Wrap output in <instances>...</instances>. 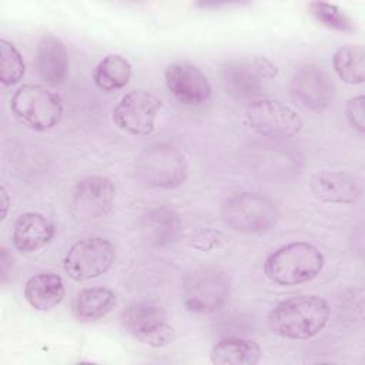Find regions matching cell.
<instances>
[{"label":"cell","instance_id":"obj_1","mask_svg":"<svg viewBox=\"0 0 365 365\" xmlns=\"http://www.w3.org/2000/svg\"><path fill=\"white\" fill-rule=\"evenodd\" d=\"M331 308L318 295H297L277 304L268 314L269 331L285 339H309L328 324Z\"/></svg>","mask_w":365,"mask_h":365},{"label":"cell","instance_id":"obj_2","mask_svg":"<svg viewBox=\"0 0 365 365\" xmlns=\"http://www.w3.org/2000/svg\"><path fill=\"white\" fill-rule=\"evenodd\" d=\"M324 262V254L318 247L295 241L279 247L265 258L264 274L277 285H298L317 278Z\"/></svg>","mask_w":365,"mask_h":365},{"label":"cell","instance_id":"obj_3","mask_svg":"<svg viewBox=\"0 0 365 365\" xmlns=\"http://www.w3.org/2000/svg\"><path fill=\"white\" fill-rule=\"evenodd\" d=\"M134 171L143 184L171 190L185 181L188 164L178 148L168 144H153L135 157Z\"/></svg>","mask_w":365,"mask_h":365},{"label":"cell","instance_id":"obj_4","mask_svg":"<svg viewBox=\"0 0 365 365\" xmlns=\"http://www.w3.org/2000/svg\"><path fill=\"white\" fill-rule=\"evenodd\" d=\"M221 215L224 224L242 234H258L271 230L278 221L275 202L264 194L242 191L235 192L222 204Z\"/></svg>","mask_w":365,"mask_h":365},{"label":"cell","instance_id":"obj_5","mask_svg":"<svg viewBox=\"0 0 365 365\" xmlns=\"http://www.w3.org/2000/svg\"><path fill=\"white\" fill-rule=\"evenodd\" d=\"M231 295V277L215 267L188 272L181 284L185 308L194 314H212L221 309Z\"/></svg>","mask_w":365,"mask_h":365},{"label":"cell","instance_id":"obj_6","mask_svg":"<svg viewBox=\"0 0 365 365\" xmlns=\"http://www.w3.org/2000/svg\"><path fill=\"white\" fill-rule=\"evenodd\" d=\"M10 110L24 125L46 131L54 128L63 115L61 98L38 84L19 87L10 100Z\"/></svg>","mask_w":365,"mask_h":365},{"label":"cell","instance_id":"obj_7","mask_svg":"<svg viewBox=\"0 0 365 365\" xmlns=\"http://www.w3.org/2000/svg\"><path fill=\"white\" fill-rule=\"evenodd\" d=\"M121 327L137 341L151 348L170 345L175 332L167 319L165 309L154 302H133L120 314Z\"/></svg>","mask_w":365,"mask_h":365},{"label":"cell","instance_id":"obj_8","mask_svg":"<svg viewBox=\"0 0 365 365\" xmlns=\"http://www.w3.org/2000/svg\"><path fill=\"white\" fill-rule=\"evenodd\" d=\"M115 259L114 245L101 237L74 242L64 255L63 268L74 281H87L106 274Z\"/></svg>","mask_w":365,"mask_h":365},{"label":"cell","instance_id":"obj_9","mask_svg":"<svg viewBox=\"0 0 365 365\" xmlns=\"http://www.w3.org/2000/svg\"><path fill=\"white\" fill-rule=\"evenodd\" d=\"M248 125L267 138H289L302 130L301 115L278 100H257L247 107Z\"/></svg>","mask_w":365,"mask_h":365},{"label":"cell","instance_id":"obj_10","mask_svg":"<svg viewBox=\"0 0 365 365\" xmlns=\"http://www.w3.org/2000/svg\"><path fill=\"white\" fill-rule=\"evenodd\" d=\"M161 100L147 90H131L113 108V123L131 135H148L154 131Z\"/></svg>","mask_w":365,"mask_h":365},{"label":"cell","instance_id":"obj_11","mask_svg":"<svg viewBox=\"0 0 365 365\" xmlns=\"http://www.w3.org/2000/svg\"><path fill=\"white\" fill-rule=\"evenodd\" d=\"M278 68L265 57L255 56L251 60L228 61L221 77L227 93L237 98L258 96L264 88V81L275 78Z\"/></svg>","mask_w":365,"mask_h":365},{"label":"cell","instance_id":"obj_12","mask_svg":"<svg viewBox=\"0 0 365 365\" xmlns=\"http://www.w3.org/2000/svg\"><path fill=\"white\" fill-rule=\"evenodd\" d=\"M289 90L295 101L309 111H322L334 100L335 88L329 76L317 64H301L295 68Z\"/></svg>","mask_w":365,"mask_h":365},{"label":"cell","instance_id":"obj_13","mask_svg":"<svg viewBox=\"0 0 365 365\" xmlns=\"http://www.w3.org/2000/svg\"><path fill=\"white\" fill-rule=\"evenodd\" d=\"M164 80L168 91L184 106H200L208 101L212 88L208 77L195 64L177 61L167 66Z\"/></svg>","mask_w":365,"mask_h":365},{"label":"cell","instance_id":"obj_14","mask_svg":"<svg viewBox=\"0 0 365 365\" xmlns=\"http://www.w3.org/2000/svg\"><path fill=\"white\" fill-rule=\"evenodd\" d=\"M115 198L114 184L101 175L81 178L73 188V211L86 220H97L108 215Z\"/></svg>","mask_w":365,"mask_h":365},{"label":"cell","instance_id":"obj_15","mask_svg":"<svg viewBox=\"0 0 365 365\" xmlns=\"http://www.w3.org/2000/svg\"><path fill=\"white\" fill-rule=\"evenodd\" d=\"M312 195L327 204H354L361 198L362 188L356 177L346 171H319L311 177Z\"/></svg>","mask_w":365,"mask_h":365},{"label":"cell","instance_id":"obj_16","mask_svg":"<svg viewBox=\"0 0 365 365\" xmlns=\"http://www.w3.org/2000/svg\"><path fill=\"white\" fill-rule=\"evenodd\" d=\"M53 222L38 212L21 214L13 225L11 242L21 254H33L44 248L54 237Z\"/></svg>","mask_w":365,"mask_h":365},{"label":"cell","instance_id":"obj_17","mask_svg":"<svg viewBox=\"0 0 365 365\" xmlns=\"http://www.w3.org/2000/svg\"><path fill=\"white\" fill-rule=\"evenodd\" d=\"M34 68L38 77L50 86L64 83L68 71V56L64 43L58 37L46 34L38 40Z\"/></svg>","mask_w":365,"mask_h":365},{"label":"cell","instance_id":"obj_18","mask_svg":"<svg viewBox=\"0 0 365 365\" xmlns=\"http://www.w3.org/2000/svg\"><path fill=\"white\" fill-rule=\"evenodd\" d=\"M66 288L60 275L40 272L30 277L24 284V298L37 311H50L64 298Z\"/></svg>","mask_w":365,"mask_h":365},{"label":"cell","instance_id":"obj_19","mask_svg":"<svg viewBox=\"0 0 365 365\" xmlns=\"http://www.w3.org/2000/svg\"><path fill=\"white\" fill-rule=\"evenodd\" d=\"M144 238L154 247H165L177 241L181 232L180 215L167 207L148 211L141 222Z\"/></svg>","mask_w":365,"mask_h":365},{"label":"cell","instance_id":"obj_20","mask_svg":"<svg viewBox=\"0 0 365 365\" xmlns=\"http://www.w3.org/2000/svg\"><path fill=\"white\" fill-rule=\"evenodd\" d=\"M117 305L115 294L104 287L84 288L73 301V315L80 322H96L107 317Z\"/></svg>","mask_w":365,"mask_h":365},{"label":"cell","instance_id":"obj_21","mask_svg":"<svg viewBox=\"0 0 365 365\" xmlns=\"http://www.w3.org/2000/svg\"><path fill=\"white\" fill-rule=\"evenodd\" d=\"M261 358L262 348L245 338H224L210 351V361L215 365H255Z\"/></svg>","mask_w":365,"mask_h":365},{"label":"cell","instance_id":"obj_22","mask_svg":"<svg viewBox=\"0 0 365 365\" xmlns=\"http://www.w3.org/2000/svg\"><path fill=\"white\" fill-rule=\"evenodd\" d=\"M131 78V64L120 54L106 56L93 73L94 84L106 93L117 91L128 84Z\"/></svg>","mask_w":365,"mask_h":365},{"label":"cell","instance_id":"obj_23","mask_svg":"<svg viewBox=\"0 0 365 365\" xmlns=\"http://www.w3.org/2000/svg\"><path fill=\"white\" fill-rule=\"evenodd\" d=\"M332 67L338 77L348 84H361L365 80V50L361 44L341 46L332 57Z\"/></svg>","mask_w":365,"mask_h":365},{"label":"cell","instance_id":"obj_24","mask_svg":"<svg viewBox=\"0 0 365 365\" xmlns=\"http://www.w3.org/2000/svg\"><path fill=\"white\" fill-rule=\"evenodd\" d=\"M0 80L3 86H13L19 83L24 73H26V64L23 61V57L19 51V48L7 41L6 38L0 40Z\"/></svg>","mask_w":365,"mask_h":365},{"label":"cell","instance_id":"obj_25","mask_svg":"<svg viewBox=\"0 0 365 365\" xmlns=\"http://www.w3.org/2000/svg\"><path fill=\"white\" fill-rule=\"evenodd\" d=\"M309 13L325 27L338 31H354L355 21L338 6L325 1H312L308 4Z\"/></svg>","mask_w":365,"mask_h":365},{"label":"cell","instance_id":"obj_26","mask_svg":"<svg viewBox=\"0 0 365 365\" xmlns=\"http://www.w3.org/2000/svg\"><path fill=\"white\" fill-rule=\"evenodd\" d=\"M345 117L355 130L359 133L365 131V98L362 94L351 97L346 101Z\"/></svg>","mask_w":365,"mask_h":365},{"label":"cell","instance_id":"obj_27","mask_svg":"<svg viewBox=\"0 0 365 365\" xmlns=\"http://www.w3.org/2000/svg\"><path fill=\"white\" fill-rule=\"evenodd\" d=\"M9 204H10V201H9V194H7L6 188H4V187H1V205H3V214H1V220H6V217H7Z\"/></svg>","mask_w":365,"mask_h":365}]
</instances>
